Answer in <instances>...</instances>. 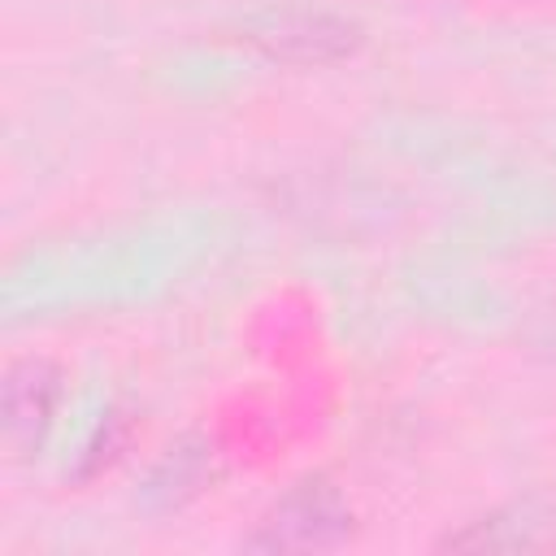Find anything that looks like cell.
I'll return each mask as SVG.
<instances>
[{
	"label": "cell",
	"instance_id": "obj_1",
	"mask_svg": "<svg viewBox=\"0 0 556 556\" xmlns=\"http://www.w3.org/2000/svg\"><path fill=\"white\" fill-rule=\"evenodd\" d=\"M235 39L256 48L269 61L321 65V61L352 56L361 43V26L339 13L282 4V9H261V13H248L243 22H235Z\"/></svg>",
	"mask_w": 556,
	"mask_h": 556
},
{
	"label": "cell",
	"instance_id": "obj_2",
	"mask_svg": "<svg viewBox=\"0 0 556 556\" xmlns=\"http://www.w3.org/2000/svg\"><path fill=\"white\" fill-rule=\"evenodd\" d=\"M352 534V508L339 495V486L321 473L300 478L261 521V530L248 539V547L261 552H321Z\"/></svg>",
	"mask_w": 556,
	"mask_h": 556
},
{
	"label": "cell",
	"instance_id": "obj_3",
	"mask_svg": "<svg viewBox=\"0 0 556 556\" xmlns=\"http://www.w3.org/2000/svg\"><path fill=\"white\" fill-rule=\"evenodd\" d=\"M61 378L48 361H22L4 378V443L9 447H35L56 413Z\"/></svg>",
	"mask_w": 556,
	"mask_h": 556
}]
</instances>
